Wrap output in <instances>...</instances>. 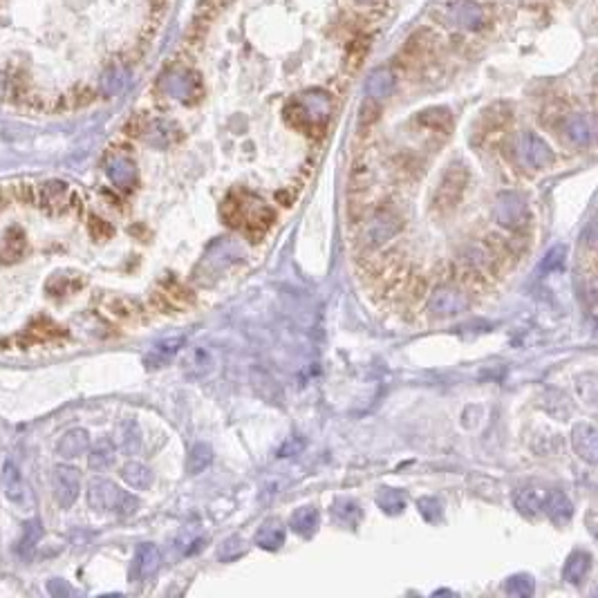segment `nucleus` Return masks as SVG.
Instances as JSON below:
<instances>
[{
	"label": "nucleus",
	"instance_id": "f257e3e1",
	"mask_svg": "<svg viewBox=\"0 0 598 598\" xmlns=\"http://www.w3.org/2000/svg\"><path fill=\"white\" fill-rule=\"evenodd\" d=\"M222 217L231 227H242L253 233H263L271 222H274V213H271V209H267L260 200L244 202L242 198H236V195H231L225 202Z\"/></svg>",
	"mask_w": 598,
	"mask_h": 598
},
{
	"label": "nucleus",
	"instance_id": "f03ea898",
	"mask_svg": "<svg viewBox=\"0 0 598 598\" xmlns=\"http://www.w3.org/2000/svg\"><path fill=\"white\" fill-rule=\"evenodd\" d=\"M88 504L95 511H114L119 515H133L139 509V500L114 486L108 479H92L88 489Z\"/></svg>",
	"mask_w": 598,
	"mask_h": 598
},
{
	"label": "nucleus",
	"instance_id": "7ed1b4c3",
	"mask_svg": "<svg viewBox=\"0 0 598 598\" xmlns=\"http://www.w3.org/2000/svg\"><path fill=\"white\" fill-rule=\"evenodd\" d=\"M469 184V171L462 164H450L446 173L441 175V181L437 184V191L433 195V209L437 213H448L460 204L462 195Z\"/></svg>",
	"mask_w": 598,
	"mask_h": 598
},
{
	"label": "nucleus",
	"instance_id": "20e7f679",
	"mask_svg": "<svg viewBox=\"0 0 598 598\" xmlns=\"http://www.w3.org/2000/svg\"><path fill=\"white\" fill-rule=\"evenodd\" d=\"M493 215H496V222L500 227L518 231L529 222V202L525 195H520L515 191L500 193L496 206H493Z\"/></svg>",
	"mask_w": 598,
	"mask_h": 598
},
{
	"label": "nucleus",
	"instance_id": "39448f33",
	"mask_svg": "<svg viewBox=\"0 0 598 598\" xmlns=\"http://www.w3.org/2000/svg\"><path fill=\"white\" fill-rule=\"evenodd\" d=\"M3 491H5V498L14 506H18V509L30 511L34 506V496H32L28 479L23 477L20 469L11 460H7L3 466Z\"/></svg>",
	"mask_w": 598,
	"mask_h": 598
},
{
	"label": "nucleus",
	"instance_id": "423d86ee",
	"mask_svg": "<svg viewBox=\"0 0 598 598\" xmlns=\"http://www.w3.org/2000/svg\"><path fill=\"white\" fill-rule=\"evenodd\" d=\"M469 307V298L455 287H439L433 292L431 301H428V311L437 318L458 316Z\"/></svg>",
	"mask_w": 598,
	"mask_h": 598
},
{
	"label": "nucleus",
	"instance_id": "0eeeda50",
	"mask_svg": "<svg viewBox=\"0 0 598 598\" xmlns=\"http://www.w3.org/2000/svg\"><path fill=\"white\" fill-rule=\"evenodd\" d=\"M81 491V475L72 466H56L54 469V498L56 502L63 506V509H70V506L76 502Z\"/></svg>",
	"mask_w": 598,
	"mask_h": 598
},
{
	"label": "nucleus",
	"instance_id": "6e6552de",
	"mask_svg": "<svg viewBox=\"0 0 598 598\" xmlns=\"http://www.w3.org/2000/svg\"><path fill=\"white\" fill-rule=\"evenodd\" d=\"M518 155L522 164L529 168H544L554 160L549 146L536 135H522L518 139Z\"/></svg>",
	"mask_w": 598,
	"mask_h": 598
},
{
	"label": "nucleus",
	"instance_id": "1a4fd4ad",
	"mask_svg": "<svg viewBox=\"0 0 598 598\" xmlns=\"http://www.w3.org/2000/svg\"><path fill=\"white\" fill-rule=\"evenodd\" d=\"M571 446H574L576 455L587 464L598 462V433L592 424H576L571 431Z\"/></svg>",
	"mask_w": 598,
	"mask_h": 598
},
{
	"label": "nucleus",
	"instance_id": "9d476101",
	"mask_svg": "<svg viewBox=\"0 0 598 598\" xmlns=\"http://www.w3.org/2000/svg\"><path fill=\"white\" fill-rule=\"evenodd\" d=\"M72 191L68 184L63 181H47V184L41 186L38 191V202H41L43 209H47L49 213H61L65 209L72 206Z\"/></svg>",
	"mask_w": 598,
	"mask_h": 598
},
{
	"label": "nucleus",
	"instance_id": "9b49d317",
	"mask_svg": "<svg viewBox=\"0 0 598 598\" xmlns=\"http://www.w3.org/2000/svg\"><path fill=\"white\" fill-rule=\"evenodd\" d=\"M547 489L536 486V484H529L515 491L513 502H515V509L525 515H538L542 513V506H544V498H547Z\"/></svg>",
	"mask_w": 598,
	"mask_h": 598
},
{
	"label": "nucleus",
	"instance_id": "f8f14e48",
	"mask_svg": "<svg viewBox=\"0 0 598 598\" xmlns=\"http://www.w3.org/2000/svg\"><path fill=\"white\" fill-rule=\"evenodd\" d=\"M542 511L547 513V518L554 525H567L571 515H574V504L565 496L563 491H549L547 498H544V506Z\"/></svg>",
	"mask_w": 598,
	"mask_h": 598
},
{
	"label": "nucleus",
	"instance_id": "ddd939ff",
	"mask_svg": "<svg viewBox=\"0 0 598 598\" xmlns=\"http://www.w3.org/2000/svg\"><path fill=\"white\" fill-rule=\"evenodd\" d=\"M162 565V551L155 547V544L146 542V544H139L137 547V554H135V576L146 580L150 576L157 574V569Z\"/></svg>",
	"mask_w": 598,
	"mask_h": 598
},
{
	"label": "nucleus",
	"instance_id": "4468645a",
	"mask_svg": "<svg viewBox=\"0 0 598 598\" xmlns=\"http://www.w3.org/2000/svg\"><path fill=\"white\" fill-rule=\"evenodd\" d=\"M88 448H90V433L83 431V428H72V431L65 433L56 444V453L65 460L79 458V455H83Z\"/></svg>",
	"mask_w": 598,
	"mask_h": 598
},
{
	"label": "nucleus",
	"instance_id": "2eb2a0df",
	"mask_svg": "<svg viewBox=\"0 0 598 598\" xmlns=\"http://www.w3.org/2000/svg\"><path fill=\"white\" fill-rule=\"evenodd\" d=\"M253 542L265 551H276L285 544V527L278 520H267V522H263V527L256 531Z\"/></svg>",
	"mask_w": 598,
	"mask_h": 598
},
{
	"label": "nucleus",
	"instance_id": "dca6fc26",
	"mask_svg": "<svg viewBox=\"0 0 598 598\" xmlns=\"http://www.w3.org/2000/svg\"><path fill=\"white\" fill-rule=\"evenodd\" d=\"M240 256H242V251L238 249V246L229 240H225V242H217V244L211 246L209 256L204 258V265H206V269H213L217 274L220 269H225L227 265H231L233 260H238Z\"/></svg>",
	"mask_w": 598,
	"mask_h": 598
},
{
	"label": "nucleus",
	"instance_id": "f3484780",
	"mask_svg": "<svg viewBox=\"0 0 598 598\" xmlns=\"http://www.w3.org/2000/svg\"><path fill=\"white\" fill-rule=\"evenodd\" d=\"M590 567H592V556L587 551H580V549L571 551L563 565V578L571 585H578L585 580V576H587Z\"/></svg>",
	"mask_w": 598,
	"mask_h": 598
},
{
	"label": "nucleus",
	"instance_id": "a211bd4d",
	"mask_svg": "<svg viewBox=\"0 0 598 598\" xmlns=\"http://www.w3.org/2000/svg\"><path fill=\"white\" fill-rule=\"evenodd\" d=\"M292 529L296 531L298 536L303 538H309L316 534V529L321 525V515H318V509L316 506H301V509H296L292 513V520H289Z\"/></svg>",
	"mask_w": 598,
	"mask_h": 598
},
{
	"label": "nucleus",
	"instance_id": "6ab92c4d",
	"mask_svg": "<svg viewBox=\"0 0 598 598\" xmlns=\"http://www.w3.org/2000/svg\"><path fill=\"white\" fill-rule=\"evenodd\" d=\"M108 177L116 189H130L135 184L137 179V171H135V164L130 162L128 157H114L108 164Z\"/></svg>",
	"mask_w": 598,
	"mask_h": 598
},
{
	"label": "nucleus",
	"instance_id": "aec40b11",
	"mask_svg": "<svg viewBox=\"0 0 598 598\" xmlns=\"http://www.w3.org/2000/svg\"><path fill=\"white\" fill-rule=\"evenodd\" d=\"M399 217L395 215V213H390V211H379L374 215V220L370 222V229H368V233H370V240L372 242H385L388 238H393L395 233L399 231Z\"/></svg>",
	"mask_w": 598,
	"mask_h": 598
},
{
	"label": "nucleus",
	"instance_id": "412c9836",
	"mask_svg": "<svg viewBox=\"0 0 598 598\" xmlns=\"http://www.w3.org/2000/svg\"><path fill=\"white\" fill-rule=\"evenodd\" d=\"M184 343H186L184 336H171V339L160 341L157 345H155V347L150 349V354H148V363H153V368L164 366L166 361H171V359L179 352L181 345H184Z\"/></svg>",
	"mask_w": 598,
	"mask_h": 598
},
{
	"label": "nucleus",
	"instance_id": "4be33fe9",
	"mask_svg": "<svg viewBox=\"0 0 598 598\" xmlns=\"http://www.w3.org/2000/svg\"><path fill=\"white\" fill-rule=\"evenodd\" d=\"M121 477L126 479L128 486H133L137 491H146L153 484V471L141 462H128L121 469Z\"/></svg>",
	"mask_w": 598,
	"mask_h": 598
},
{
	"label": "nucleus",
	"instance_id": "5701e85b",
	"mask_svg": "<svg viewBox=\"0 0 598 598\" xmlns=\"http://www.w3.org/2000/svg\"><path fill=\"white\" fill-rule=\"evenodd\" d=\"M114 462V444L110 439H99L97 444L90 450L88 464L92 471H106L108 466H112Z\"/></svg>",
	"mask_w": 598,
	"mask_h": 598
},
{
	"label": "nucleus",
	"instance_id": "b1692460",
	"mask_svg": "<svg viewBox=\"0 0 598 598\" xmlns=\"http://www.w3.org/2000/svg\"><path fill=\"white\" fill-rule=\"evenodd\" d=\"M25 249V238L18 229H9L0 240V263H14Z\"/></svg>",
	"mask_w": 598,
	"mask_h": 598
},
{
	"label": "nucleus",
	"instance_id": "393cba45",
	"mask_svg": "<svg viewBox=\"0 0 598 598\" xmlns=\"http://www.w3.org/2000/svg\"><path fill=\"white\" fill-rule=\"evenodd\" d=\"M376 504L379 509L388 515H399L406 509V496L397 489H381L379 496H376Z\"/></svg>",
	"mask_w": 598,
	"mask_h": 598
},
{
	"label": "nucleus",
	"instance_id": "a878e982",
	"mask_svg": "<svg viewBox=\"0 0 598 598\" xmlns=\"http://www.w3.org/2000/svg\"><path fill=\"white\" fill-rule=\"evenodd\" d=\"M213 462V450L209 444H195L186 458V471L191 475H198L204 469H209V464Z\"/></svg>",
	"mask_w": 598,
	"mask_h": 598
},
{
	"label": "nucleus",
	"instance_id": "bb28decb",
	"mask_svg": "<svg viewBox=\"0 0 598 598\" xmlns=\"http://www.w3.org/2000/svg\"><path fill=\"white\" fill-rule=\"evenodd\" d=\"M504 592L509 596H518V598H527V596H534L536 592V582L529 574H513L506 578L504 582Z\"/></svg>",
	"mask_w": 598,
	"mask_h": 598
},
{
	"label": "nucleus",
	"instance_id": "cd10ccee",
	"mask_svg": "<svg viewBox=\"0 0 598 598\" xmlns=\"http://www.w3.org/2000/svg\"><path fill=\"white\" fill-rule=\"evenodd\" d=\"M213 368V359H211V352L204 347H195L191 349V359H189V370H193L198 376H204L209 374Z\"/></svg>",
	"mask_w": 598,
	"mask_h": 598
},
{
	"label": "nucleus",
	"instance_id": "c85d7f7f",
	"mask_svg": "<svg viewBox=\"0 0 598 598\" xmlns=\"http://www.w3.org/2000/svg\"><path fill=\"white\" fill-rule=\"evenodd\" d=\"M565 260H567V246L565 244H556L549 249V253L544 256L540 269L544 274H551V271H558L565 267Z\"/></svg>",
	"mask_w": 598,
	"mask_h": 598
},
{
	"label": "nucleus",
	"instance_id": "c756f323",
	"mask_svg": "<svg viewBox=\"0 0 598 598\" xmlns=\"http://www.w3.org/2000/svg\"><path fill=\"white\" fill-rule=\"evenodd\" d=\"M334 515L341 518L343 522H347V525H354L357 520H359V515H361V509H359V504L354 500L341 498V500L334 502Z\"/></svg>",
	"mask_w": 598,
	"mask_h": 598
},
{
	"label": "nucleus",
	"instance_id": "7c9ffc66",
	"mask_svg": "<svg viewBox=\"0 0 598 598\" xmlns=\"http://www.w3.org/2000/svg\"><path fill=\"white\" fill-rule=\"evenodd\" d=\"M567 137L574 141V144H587L590 141V126L582 116H571L567 121Z\"/></svg>",
	"mask_w": 598,
	"mask_h": 598
},
{
	"label": "nucleus",
	"instance_id": "2f4dec72",
	"mask_svg": "<svg viewBox=\"0 0 598 598\" xmlns=\"http://www.w3.org/2000/svg\"><path fill=\"white\" fill-rule=\"evenodd\" d=\"M244 549H246L244 540H242L240 536H231V538L222 544V549H220V561H225V563L236 561V558H240V556L244 554Z\"/></svg>",
	"mask_w": 598,
	"mask_h": 598
},
{
	"label": "nucleus",
	"instance_id": "473e14b6",
	"mask_svg": "<svg viewBox=\"0 0 598 598\" xmlns=\"http://www.w3.org/2000/svg\"><path fill=\"white\" fill-rule=\"evenodd\" d=\"M368 90H370V95H372V97H376V99L388 97V95H390V90H393V76L385 74V72L374 74L372 79H370Z\"/></svg>",
	"mask_w": 598,
	"mask_h": 598
},
{
	"label": "nucleus",
	"instance_id": "72a5a7b5",
	"mask_svg": "<svg viewBox=\"0 0 598 598\" xmlns=\"http://www.w3.org/2000/svg\"><path fill=\"white\" fill-rule=\"evenodd\" d=\"M417 509L428 520V522H437V520H441V502L437 498H421V500H417Z\"/></svg>",
	"mask_w": 598,
	"mask_h": 598
},
{
	"label": "nucleus",
	"instance_id": "f704fd0d",
	"mask_svg": "<svg viewBox=\"0 0 598 598\" xmlns=\"http://www.w3.org/2000/svg\"><path fill=\"white\" fill-rule=\"evenodd\" d=\"M38 536H41V529H38V522H30L28 529H25V536L20 540V551L23 556H30V551L34 549V544L38 542Z\"/></svg>",
	"mask_w": 598,
	"mask_h": 598
},
{
	"label": "nucleus",
	"instance_id": "c9c22d12",
	"mask_svg": "<svg viewBox=\"0 0 598 598\" xmlns=\"http://www.w3.org/2000/svg\"><path fill=\"white\" fill-rule=\"evenodd\" d=\"M90 233H92L97 240H106V238L112 236V229H110L108 222H103L101 217H92L90 220Z\"/></svg>",
	"mask_w": 598,
	"mask_h": 598
},
{
	"label": "nucleus",
	"instance_id": "e433bc0d",
	"mask_svg": "<svg viewBox=\"0 0 598 598\" xmlns=\"http://www.w3.org/2000/svg\"><path fill=\"white\" fill-rule=\"evenodd\" d=\"M124 446L128 453H135L139 448V431H137V424L130 421V433L124 437Z\"/></svg>",
	"mask_w": 598,
	"mask_h": 598
}]
</instances>
